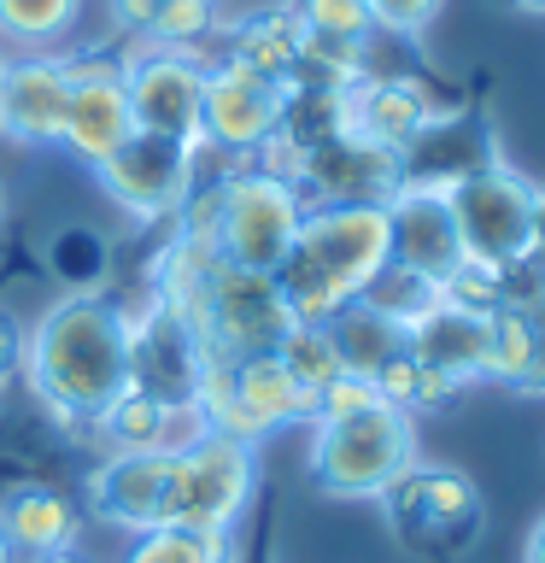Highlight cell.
I'll use <instances>...</instances> for the list:
<instances>
[{
  "instance_id": "32",
  "label": "cell",
  "mask_w": 545,
  "mask_h": 563,
  "mask_svg": "<svg viewBox=\"0 0 545 563\" xmlns=\"http://www.w3.org/2000/svg\"><path fill=\"white\" fill-rule=\"evenodd\" d=\"M299 18H305L311 35H323V42H352L364 47L369 35H376V12H369V0H293Z\"/></svg>"
},
{
  "instance_id": "31",
  "label": "cell",
  "mask_w": 545,
  "mask_h": 563,
  "mask_svg": "<svg viewBox=\"0 0 545 563\" xmlns=\"http://www.w3.org/2000/svg\"><path fill=\"white\" fill-rule=\"evenodd\" d=\"M218 30H223L218 0H165V7L153 12V24H147V35H141V42L200 53V42H211Z\"/></svg>"
},
{
  "instance_id": "25",
  "label": "cell",
  "mask_w": 545,
  "mask_h": 563,
  "mask_svg": "<svg viewBox=\"0 0 545 563\" xmlns=\"http://www.w3.org/2000/svg\"><path fill=\"white\" fill-rule=\"evenodd\" d=\"M82 7L88 0H0V42L30 47V53H53L82 24Z\"/></svg>"
},
{
  "instance_id": "43",
  "label": "cell",
  "mask_w": 545,
  "mask_h": 563,
  "mask_svg": "<svg viewBox=\"0 0 545 563\" xmlns=\"http://www.w3.org/2000/svg\"><path fill=\"white\" fill-rule=\"evenodd\" d=\"M0 563H18V552H12V540L0 534Z\"/></svg>"
},
{
  "instance_id": "16",
  "label": "cell",
  "mask_w": 545,
  "mask_h": 563,
  "mask_svg": "<svg viewBox=\"0 0 545 563\" xmlns=\"http://www.w3.org/2000/svg\"><path fill=\"white\" fill-rule=\"evenodd\" d=\"M170 470H176V446L158 452H105L94 475H88V517L141 534V528L165 522V499H170Z\"/></svg>"
},
{
  "instance_id": "27",
  "label": "cell",
  "mask_w": 545,
  "mask_h": 563,
  "mask_svg": "<svg viewBox=\"0 0 545 563\" xmlns=\"http://www.w3.org/2000/svg\"><path fill=\"white\" fill-rule=\"evenodd\" d=\"M118 563H229V534H193L176 522H153L130 534Z\"/></svg>"
},
{
  "instance_id": "7",
  "label": "cell",
  "mask_w": 545,
  "mask_h": 563,
  "mask_svg": "<svg viewBox=\"0 0 545 563\" xmlns=\"http://www.w3.org/2000/svg\"><path fill=\"white\" fill-rule=\"evenodd\" d=\"M387 528L422 558H464L475 552V540L487 534V505L481 487L464 470H440V464H411L393 487L381 493Z\"/></svg>"
},
{
  "instance_id": "37",
  "label": "cell",
  "mask_w": 545,
  "mask_h": 563,
  "mask_svg": "<svg viewBox=\"0 0 545 563\" xmlns=\"http://www.w3.org/2000/svg\"><path fill=\"white\" fill-rule=\"evenodd\" d=\"M516 394H545V299L534 306V358H527V376Z\"/></svg>"
},
{
  "instance_id": "42",
  "label": "cell",
  "mask_w": 545,
  "mask_h": 563,
  "mask_svg": "<svg viewBox=\"0 0 545 563\" xmlns=\"http://www.w3.org/2000/svg\"><path fill=\"white\" fill-rule=\"evenodd\" d=\"M12 141V130H7V88H0V147Z\"/></svg>"
},
{
  "instance_id": "29",
  "label": "cell",
  "mask_w": 545,
  "mask_h": 563,
  "mask_svg": "<svg viewBox=\"0 0 545 563\" xmlns=\"http://www.w3.org/2000/svg\"><path fill=\"white\" fill-rule=\"evenodd\" d=\"M527 358H534V306H504L487 317V382L522 387Z\"/></svg>"
},
{
  "instance_id": "12",
  "label": "cell",
  "mask_w": 545,
  "mask_h": 563,
  "mask_svg": "<svg viewBox=\"0 0 545 563\" xmlns=\"http://www.w3.org/2000/svg\"><path fill=\"white\" fill-rule=\"evenodd\" d=\"M123 95H130L135 130L176 135L200 147V88H205V59L182 47H153L141 42L118 59Z\"/></svg>"
},
{
  "instance_id": "44",
  "label": "cell",
  "mask_w": 545,
  "mask_h": 563,
  "mask_svg": "<svg viewBox=\"0 0 545 563\" xmlns=\"http://www.w3.org/2000/svg\"><path fill=\"white\" fill-rule=\"evenodd\" d=\"M510 7H527V12H545V0H510Z\"/></svg>"
},
{
  "instance_id": "18",
  "label": "cell",
  "mask_w": 545,
  "mask_h": 563,
  "mask_svg": "<svg viewBox=\"0 0 545 563\" xmlns=\"http://www.w3.org/2000/svg\"><path fill=\"white\" fill-rule=\"evenodd\" d=\"M387 258L429 276V282H446L464 264V235H457V218H452V194L399 188L387 200Z\"/></svg>"
},
{
  "instance_id": "33",
  "label": "cell",
  "mask_w": 545,
  "mask_h": 563,
  "mask_svg": "<svg viewBox=\"0 0 545 563\" xmlns=\"http://www.w3.org/2000/svg\"><path fill=\"white\" fill-rule=\"evenodd\" d=\"M369 405H381V394H376V382L369 376H334L323 394H311V422H341V417H358V411H369Z\"/></svg>"
},
{
  "instance_id": "35",
  "label": "cell",
  "mask_w": 545,
  "mask_h": 563,
  "mask_svg": "<svg viewBox=\"0 0 545 563\" xmlns=\"http://www.w3.org/2000/svg\"><path fill=\"white\" fill-rule=\"evenodd\" d=\"M158 7H165V0H105V18H112V30H118V35H130V42H141Z\"/></svg>"
},
{
  "instance_id": "3",
  "label": "cell",
  "mask_w": 545,
  "mask_h": 563,
  "mask_svg": "<svg viewBox=\"0 0 545 563\" xmlns=\"http://www.w3.org/2000/svg\"><path fill=\"white\" fill-rule=\"evenodd\" d=\"M305 464L329 499H381L416 464V417L393 405H369L358 417L316 422Z\"/></svg>"
},
{
  "instance_id": "23",
  "label": "cell",
  "mask_w": 545,
  "mask_h": 563,
  "mask_svg": "<svg viewBox=\"0 0 545 563\" xmlns=\"http://www.w3.org/2000/svg\"><path fill=\"white\" fill-rule=\"evenodd\" d=\"M176 422L205 429L200 417H182V411H170V405H158L153 394L123 387V394L105 405L94 422H88V434H100L105 452H158V446H182V440H188V434H176Z\"/></svg>"
},
{
  "instance_id": "17",
  "label": "cell",
  "mask_w": 545,
  "mask_h": 563,
  "mask_svg": "<svg viewBox=\"0 0 545 563\" xmlns=\"http://www.w3.org/2000/svg\"><path fill=\"white\" fill-rule=\"evenodd\" d=\"M434 118H440V106L429 100V88H422L416 77L364 70L352 88H341V135H358V141H369V147L404 153Z\"/></svg>"
},
{
  "instance_id": "2",
  "label": "cell",
  "mask_w": 545,
  "mask_h": 563,
  "mask_svg": "<svg viewBox=\"0 0 545 563\" xmlns=\"http://www.w3.org/2000/svg\"><path fill=\"white\" fill-rule=\"evenodd\" d=\"M387 264V206H305L276 288L293 323H329Z\"/></svg>"
},
{
  "instance_id": "39",
  "label": "cell",
  "mask_w": 545,
  "mask_h": 563,
  "mask_svg": "<svg viewBox=\"0 0 545 563\" xmlns=\"http://www.w3.org/2000/svg\"><path fill=\"white\" fill-rule=\"evenodd\" d=\"M30 563H94L82 545H65V552H47V558H30Z\"/></svg>"
},
{
  "instance_id": "38",
  "label": "cell",
  "mask_w": 545,
  "mask_h": 563,
  "mask_svg": "<svg viewBox=\"0 0 545 563\" xmlns=\"http://www.w3.org/2000/svg\"><path fill=\"white\" fill-rule=\"evenodd\" d=\"M527 258L545 264V188L534 194V253H527Z\"/></svg>"
},
{
  "instance_id": "34",
  "label": "cell",
  "mask_w": 545,
  "mask_h": 563,
  "mask_svg": "<svg viewBox=\"0 0 545 563\" xmlns=\"http://www.w3.org/2000/svg\"><path fill=\"white\" fill-rule=\"evenodd\" d=\"M440 7H446V0H369L376 30H387V35H416V30H429Z\"/></svg>"
},
{
  "instance_id": "36",
  "label": "cell",
  "mask_w": 545,
  "mask_h": 563,
  "mask_svg": "<svg viewBox=\"0 0 545 563\" xmlns=\"http://www.w3.org/2000/svg\"><path fill=\"white\" fill-rule=\"evenodd\" d=\"M24 369V323L12 311H0V387Z\"/></svg>"
},
{
  "instance_id": "24",
  "label": "cell",
  "mask_w": 545,
  "mask_h": 563,
  "mask_svg": "<svg viewBox=\"0 0 545 563\" xmlns=\"http://www.w3.org/2000/svg\"><path fill=\"white\" fill-rule=\"evenodd\" d=\"M323 329L334 334V352H341V364L352 369V376H376V369L393 358V352H404V329L387 323L381 311H369L364 299L341 306Z\"/></svg>"
},
{
  "instance_id": "8",
  "label": "cell",
  "mask_w": 545,
  "mask_h": 563,
  "mask_svg": "<svg viewBox=\"0 0 545 563\" xmlns=\"http://www.w3.org/2000/svg\"><path fill=\"white\" fill-rule=\"evenodd\" d=\"M534 183L510 165H481L452 188V218L464 235V258L487 264V271H510L534 253Z\"/></svg>"
},
{
  "instance_id": "21",
  "label": "cell",
  "mask_w": 545,
  "mask_h": 563,
  "mask_svg": "<svg viewBox=\"0 0 545 563\" xmlns=\"http://www.w3.org/2000/svg\"><path fill=\"white\" fill-rule=\"evenodd\" d=\"M223 59H235V65L253 70V77L288 88L299 77V59H305V18H299L293 0H276V7H258V12L235 18V24L223 30Z\"/></svg>"
},
{
  "instance_id": "41",
  "label": "cell",
  "mask_w": 545,
  "mask_h": 563,
  "mask_svg": "<svg viewBox=\"0 0 545 563\" xmlns=\"http://www.w3.org/2000/svg\"><path fill=\"white\" fill-rule=\"evenodd\" d=\"M7 218H12V188H7V176H0V229H7Z\"/></svg>"
},
{
  "instance_id": "28",
  "label": "cell",
  "mask_w": 545,
  "mask_h": 563,
  "mask_svg": "<svg viewBox=\"0 0 545 563\" xmlns=\"http://www.w3.org/2000/svg\"><path fill=\"white\" fill-rule=\"evenodd\" d=\"M358 299H364L369 311H381L387 323L411 329V323H422V317L440 306V282H429V276H416V271H404V264L387 258L381 271H376V282H369Z\"/></svg>"
},
{
  "instance_id": "22",
  "label": "cell",
  "mask_w": 545,
  "mask_h": 563,
  "mask_svg": "<svg viewBox=\"0 0 545 563\" xmlns=\"http://www.w3.org/2000/svg\"><path fill=\"white\" fill-rule=\"evenodd\" d=\"M492 317V311H487ZM487 317L481 311H464V306H440L422 317V323L404 329V346H411L416 364L440 369V376H452L457 387L464 382H481L487 376Z\"/></svg>"
},
{
  "instance_id": "6",
  "label": "cell",
  "mask_w": 545,
  "mask_h": 563,
  "mask_svg": "<svg viewBox=\"0 0 545 563\" xmlns=\"http://www.w3.org/2000/svg\"><path fill=\"white\" fill-rule=\"evenodd\" d=\"M200 422L218 434L246 440V446H258V440H270L276 429L311 422V394L288 376V364H281L276 352H241V358L205 352Z\"/></svg>"
},
{
  "instance_id": "11",
  "label": "cell",
  "mask_w": 545,
  "mask_h": 563,
  "mask_svg": "<svg viewBox=\"0 0 545 563\" xmlns=\"http://www.w3.org/2000/svg\"><path fill=\"white\" fill-rule=\"evenodd\" d=\"M281 112H288L281 82H264L235 59H211L200 88V153L253 158L281 130Z\"/></svg>"
},
{
  "instance_id": "40",
  "label": "cell",
  "mask_w": 545,
  "mask_h": 563,
  "mask_svg": "<svg viewBox=\"0 0 545 563\" xmlns=\"http://www.w3.org/2000/svg\"><path fill=\"white\" fill-rule=\"evenodd\" d=\"M527 563H545V517L534 522V534H527Z\"/></svg>"
},
{
  "instance_id": "19",
  "label": "cell",
  "mask_w": 545,
  "mask_h": 563,
  "mask_svg": "<svg viewBox=\"0 0 545 563\" xmlns=\"http://www.w3.org/2000/svg\"><path fill=\"white\" fill-rule=\"evenodd\" d=\"M12 147H59L70 106V53H18L0 65Z\"/></svg>"
},
{
  "instance_id": "13",
  "label": "cell",
  "mask_w": 545,
  "mask_h": 563,
  "mask_svg": "<svg viewBox=\"0 0 545 563\" xmlns=\"http://www.w3.org/2000/svg\"><path fill=\"white\" fill-rule=\"evenodd\" d=\"M288 329H293V311L276 288V276L218 264V276H211V306H205V341H200L205 352H218V358L276 352V341Z\"/></svg>"
},
{
  "instance_id": "9",
  "label": "cell",
  "mask_w": 545,
  "mask_h": 563,
  "mask_svg": "<svg viewBox=\"0 0 545 563\" xmlns=\"http://www.w3.org/2000/svg\"><path fill=\"white\" fill-rule=\"evenodd\" d=\"M200 165H205V153L193 147V141L135 130L112 158L94 165V183H100L105 200H112L118 211H130L135 223H165V218L182 211V200L193 194Z\"/></svg>"
},
{
  "instance_id": "5",
  "label": "cell",
  "mask_w": 545,
  "mask_h": 563,
  "mask_svg": "<svg viewBox=\"0 0 545 563\" xmlns=\"http://www.w3.org/2000/svg\"><path fill=\"white\" fill-rule=\"evenodd\" d=\"M253 493H258V446L218 429H193L176 446L165 522L193 528V534H235Z\"/></svg>"
},
{
  "instance_id": "1",
  "label": "cell",
  "mask_w": 545,
  "mask_h": 563,
  "mask_svg": "<svg viewBox=\"0 0 545 563\" xmlns=\"http://www.w3.org/2000/svg\"><path fill=\"white\" fill-rule=\"evenodd\" d=\"M24 382L59 429H88L130 387V317L105 294H65L24 329Z\"/></svg>"
},
{
  "instance_id": "15",
  "label": "cell",
  "mask_w": 545,
  "mask_h": 563,
  "mask_svg": "<svg viewBox=\"0 0 545 563\" xmlns=\"http://www.w3.org/2000/svg\"><path fill=\"white\" fill-rule=\"evenodd\" d=\"M293 188L305 206H387L399 194V153L369 147L358 135H329L299 153Z\"/></svg>"
},
{
  "instance_id": "20",
  "label": "cell",
  "mask_w": 545,
  "mask_h": 563,
  "mask_svg": "<svg viewBox=\"0 0 545 563\" xmlns=\"http://www.w3.org/2000/svg\"><path fill=\"white\" fill-rule=\"evenodd\" d=\"M0 534L12 540L18 558H47L65 545H82V505L77 493L53 482H12L0 487Z\"/></svg>"
},
{
  "instance_id": "30",
  "label": "cell",
  "mask_w": 545,
  "mask_h": 563,
  "mask_svg": "<svg viewBox=\"0 0 545 563\" xmlns=\"http://www.w3.org/2000/svg\"><path fill=\"white\" fill-rule=\"evenodd\" d=\"M276 358L288 364V376L305 387V394H323L334 376H346L341 352H334V334H329L323 323H293V329L276 341Z\"/></svg>"
},
{
  "instance_id": "26",
  "label": "cell",
  "mask_w": 545,
  "mask_h": 563,
  "mask_svg": "<svg viewBox=\"0 0 545 563\" xmlns=\"http://www.w3.org/2000/svg\"><path fill=\"white\" fill-rule=\"evenodd\" d=\"M47 271H53V282H65L70 294H94V282L112 271V246H105L100 229L65 223L47 235Z\"/></svg>"
},
{
  "instance_id": "14",
  "label": "cell",
  "mask_w": 545,
  "mask_h": 563,
  "mask_svg": "<svg viewBox=\"0 0 545 563\" xmlns=\"http://www.w3.org/2000/svg\"><path fill=\"white\" fill-rule=\"evenodd\" d=\"M135 135V112L123 95V70L112 53L77 59L70 53V106H65V130H59V153H70L77 165L94 170L100 158H112L123 141Z\"/></svg>"
},
{
  "instance_id": "10",
  "label": "cell",
  "mask_w": 545,
  "mask_h": 563,
  "mask_svg": "<svg viewBox=\"0 0 545 563\" xmlns=\"http://www.w3.org/2000/svg\"><path fill=\"white\" fill-rule=\"evenodd\" d=\"M123 317H130V387L135 394H153L158 405H170L182 417H200V387H205L200 334L188 323H176L153 299V288L135 311L123 306Z\"/></svg>"
},
{
  "instance_id": "4",
  "label": "cell",
  "mask_w": 545,
  "mask_h": 563,
  "mask_svg": "<svg viewBox=\"0 0 545 563\" xmlns=\"http://www.w3.org/2000/svg\"><path fill=\"white\" fill-rule=\"evenodd\" d=\"M299 218H305V194L288 176L241 165L218 176V218H211V253L235 271H264L276 276L281 258L293 253Z\"/></svg>"
}]
</instances>
